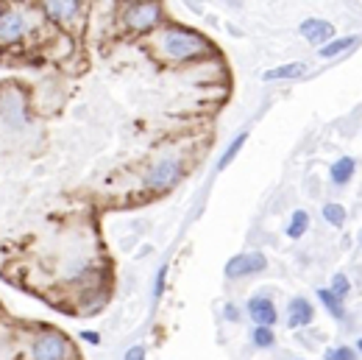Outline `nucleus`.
<instances>
[{
	"instance_id": "nucleus-1",
	"label": "nucleus",
	"mask_w": 362,
	"mask_h": 360,
	"mask_svg": "<svg viewBox=\"0 0 362 360\" xmlns=\"http://www.w3.org/2000/svg\"><path fill=\"white\" fill-rule=\"evenodd\" d=\"M159 53L170 62H190V59H201L209 56L212 45L207 36H201L198 31L190 28H168L159 34Z\"/></svg>"
},
{
	"instance_id": "nucleus-2",
	"label": "nucleus",
	"mask_w": 362,
	"mask_h": 360,
	"mask_svg": "<svg viewBox=\"0 0 362 360\" xmlns=\"http://www.w3.org/2000/svg\"><path fill=\"white\" fill-rule=\"evenodd\" d=\"M184 173V165H181V159L176 156H165V159H159V163L151 165V171L145 173V187L151 190H170Z\"/></svg>"
},
{
	"instance_id": "nucleus-3",
	"label": "nucleus",
	"mask_w": 362,
	"mask_h": 360,
	"mask_svg": "<svg viewBox=\"0 0 362 360\" xmlns=\"http://www.w3.org/2000/svg\"><path fill=\"white\" fill-rule=\"evenodd\" d=\"M159 17H162V6L159 3H129L123 9V23L134 34H142V31L153 28Z\"/></svg>"
},
{
	"instance_id": "nucleus-4",
	"label": "nucleus",
	"mask_w": 362,
	"mask_h": 360,
	"mask_svg": "<svg viewBox=\"0 0 362 360\" xmlns=\"http://www.w3.org/2000/svg\"><path fill=\"white\" fill-rule=\"evenodd\" d=\"M268 268V260L265 254L259 252H246V254H234L229 263H226V276L229 279H240V276H251V274H259Z\"/></svg>"
},
{
	"instance_id": "nucleus-5",
	"label": "nucleus",
	"mask_w": 362,
	"mask_h": 360,
	"mask_svg": "<svg viewBox=\"0 0 362 360\" xmlns=\"http://www.w3.org/2000/svg\"><path fill=\"white\" fill-rule=\"evenodd\" d=\"M31 355H34V360H64L67 357V341L59 333H45L34 341Z\"/></svg>"
},
{
	"instance_id": "nucleus-6",
	"label": "nucleus",
	"mask_w": 362,
	"mask_h": 360,
	"mask_svg": "<svg viewBox=\"0 0 362 360\" xmlns=\"http://www.w3.org/2000/svg\"><path fill=\"white\" fill-rule=\"evenodd\" d=\"M301 36L307 39V43H312V45H329V43H335V25L329 23V20H315V17H309V20H304L301 23Z\"/></svg>"
},
{
	"instance_id": "nucleus-7",
	"label": "nucleus",
	"mask_w": 362,
	"mask_h": 360,
	"mask_svg": "<svg viewBox=\"0 0 362 360\" xmlns=\"http://www.w3.org/2000/svg\"><path fill=\"white\" fill-rule=\"evenodd\" d=\"M23 31H25V20H23L20 12L6 9L3 14H0V45H14L23 36Z\"/></svg>"
},
{
	"instance_id": "nucleus-8",
	"label": "nucleus",
	"mask_w": 362,
	"mask_h": 360,
	"mask_svg": "<svg viewBox=\"0 0 362 360\" xmlns=\"http://www.w3.org/2000/svg\"><path fill=\"white\" fill-rule=\"evenodd\" d=\"M248 315L251 322H257V327H273L276 324V304L268 296H254L248 299Z\"/></svg>"
},
{
	"instance_id": "nucleus-9",
	"label": "nucleus",
	"mask_w": 362,
	"mask_h": 360,
	"mask_svg": "<svg viewBox=\"0 0 362 360\" xmlns=\"http://www.w3.org/2000/svg\"><path fill=\"white\" fill-rule=\"evenodd\" d=\"M312 318H315V310H312V304H309L307 299L296 296V299L287 304V324H290L293 330L312 324Z\"/></svg>"
},
{
	"instance_id": "nucleus-10",
	"label": "nucleus",
	"mask_w": 362,
	"mask_h": 360,
	"mask_svg": "<svg viewBox=\"0 0 362 360\" xmlns=\"http://www.w3.org/2000/svg\"><path fill=\"white\" fill-rule=\"evenodd\" d=\"M304 70H307L304 62H290V64H281V67L268 70V73L262 75V82H281V78H296V75H301Z\"/></svg>"
},
{
	"instance_id": "nucleus-11",
	"label": "nucleus",
	"mask_w": 362,
	"mask_h": 360,
	"mask_svg": "<svg viewBox=\"0 0 362 360\" xmlns=\"http://www.w3.org/2000/svg\"><path fill=\"white\" fill-rule=\"evenodd\" d=\"M354 171H357V163L351 156H340L337 163L332 165V182L335 184H348L351 182V176H354Z\"/></svg>"
},
{
	"instance_id": "nucleus-12",
	"label": "nucleus",
	"mask_w": 362,
	"mask_h": 360,
	"mask_svg": "<svg viewBox=\"0 0 362 360\" xmlns=\"http://www.w3.org/2000/svg\"><path fill=\"white\" fill-rule=\"evenodd\" d=\"M45 12H48L56 23H62V20H70V17L78 12V3H75V0H62V3L51 0V3H45Z\"/></svg>"
},
{
	"instance_id": "nucleus-13",
	"label": "nucleus",
	"mask_w": 362,
	"mask_h": 360,
	"mask_svg": "<svg viewBox=\"0 0 362 360\" xmlns=\"http://www.w3.org/2000/svg\"><path fill=\"white\" fill-rule=\"evenodd\" d=\"M318 299L324 302V307H326V310H329V313H332L335 318H340V322L346 318V307H343V299H340V296H335V293H332L329 288H320V291H318Z\"/></svg>"
},
{
	"instance_id": "nucleus-14",
	"label": "nucleus",
	"mask_w": 362,
	"mask_h": 360,
	"mask_svg": "<svg viewBox=\"0 0 362 360\" xmlns=\"http://www.w3.org/2000/svg\"><path fill=\"white\" fill-rule=\"evenodd\" d=\"M354 45H357V36H340V39H335V43H329L326 48H320V56H324V59H332V56L346 53V51L354 48Z\"/></svg>"
},
{
	"instance_id": "nucleus-15",
	"label": "nucleus",
	"mask_w": 362,
	"mask_h": 360,
	"mask_svg": "<svg viewBox=\"0 0 362 360\" xmlns=\"http://www.w3.org/2000/svg\"><path fill=\"white\" fill-rule=\"evenodd\" d=\"M246 140H248V134L243 132V134H237L234 140H231V145L223 151V156H220V163H218V171H226L229 165H231V159L240 154V151H243V145H246Z\"/></svg>"
},
{
	"instance_id": "nucleus-16",
	"label": "nucleus",
	"mask_w": 362,
	"mask_h": 360,
	"mask_svg": "<svg viewBox=\"0 0 362 360\" xmlns=\"http://www.w3.org/2000/svg\"><path fill=\"white\" fill-rule=\"evenodd\" d=\"M307 226H309V215L304 213V210H296L293 213V218H290V226H287V235L293 237V240H298L304 232H307Z\"/></svg>"
},
{
	"instance_id": "nucleus-17",
	"label": "nucleus",
	"mask_w": 362,
	"mask_h": 360,
	"mask_svg": "<svg viewBox=\"0 0 362 360\" xmlns=\"http://www.w3.org/2000/svg\"><path fill=\"white\" fill-rule=\"evenodd\" d=\"M324 218H326L332 226L340 229V226L346 224V207H343V204H326V207H324Z\"/></svg>"
},
{
	"instance_id": "nucleus-18",
	"label": "nucleus",
	"mask_w": 362,
	"mask_h": 360,
	"mask_svg": "<svg viewBox=\"0 0 362 360\" xmlns=\"http://www.w3.org/2000/svg\"><path fill=\"white\" fill-rule=\"evenodd\" d=\"M251 341H254L259 349H268V346H273V344H276V335H273V330H270V327H254Z\"/></svg>"
},
{
	"instance_id": "nucleus-19",
	"label": "nucleus",
	"mask_w": 362,
	"mask_h": 360,
	"mask_svg": "<svg viewBox=\"0 0 362 360\" xmlns=\"http://www.w3.org/2000/svg\"><path fill=\"white\" fill-rule=\"evenodd\" d=\"M329 291H332L335 296H340V299H343V296L351 291V285H348V279H346L343 274H335V276H332V288H329Z\"/></svg>"
},
{
	"instance_id": "nucleus-20",
	"label": "nucleus",
	"mask_w": 362,
	"mask_h": 360,
	"mask_svg": "<svg viewBox=\"0 0 362 360\" xmlns=\"http://www.w3.org/2000/svg\"><path fill=\"white\" fill-rule=\"evenodd\" d=\"M326 360H357V349L351 346H340V349H329Z\"/></svg>"
},
{
	"instance_id": "nucleus-21",
	"label": "nucleus",
	"mask_w": 362,
	"mask_h": 360,
	"mask_svg": "<svg viewBox=\"0 0 362 360\" xmlns=\"http://www.w3.org/2000/svg\"><path fill=\"white\" fill-rule=\"evenodd\" d=\"M165 276H168V265H162V268H159V274H156V285H153V296L156 299L162 296V291H165Z\"/></svg>"
},
{
	"instance_id": "nucleus-22",
	"label": "nucleus",
	"mask_w": 362,
	"mask_h": 360,
	"mask_svg": "<svg viewBox=\"0 0 362 360\" xmlns=\"http://www.w3.org/2000/svg\"><path fill=\"white\" fill-rule=\"evenodd\" d=\"M126 360H145V349L137 344V346H131L129 352H126Z\"/></svg>"
},
{
	"instance_id": "nucleus-23",
	"label": "nucleus",
	"mask_w": 362,
	"mask_h": 360,
	"mask_svg": "<svg viewBox=\"0 0 362 360\" xmlns=\"http://www.w3.org/2000/svg\"><path fill=\"white\" fill-rule=\"evenodd\" d=\"M223 313H226L229 322H237V318H240V310H237L234 304H226V310H223Z\"/></svg>"
},
{
	"instance_id": "nucleus-24",
	"label": "nucleus",
	"mask_w": 362,
	"mask_h": 360,
	"mask_svg": "<svg viewBox=\"0 0 362 360\" xmlns=\"http://www.w3.org/2000/svg\"><path fill=\"white\" fill-rule=\"evenodd\" d=\"M81 338H84V341H90V344H98V341H101V335H98V333H92V330L81 333Z\"/></svg>"
},
{
	"instance_id": "nucleus-25",
	"label": "nucleus",
	"mask_w": 362,
	"mask_h": 360,
	"mask_svg": "<svg viewBox=\"0 0 362 360\" xmlns=\"http://www.w3.org/2000/svg\"><path fill=\"white\" fill-rule=\"evenodd\" d=\"M357 352H362V338H359V341H357Z\"/></svg>"
},
{
	"instance_id": "nucleus-26",
	"label": "nucleus",
	"mask_w": 362,
	"mask_h": 360,
	"mask_svg": "<svg viewBox=\"0 0 362 360\" xmlns=\"http://www.w3.org/2000/svg\"><path fill=\"white\" fill-rule=\"evenodd\" d=\"M359 240H362V235H359Z\"/></svg>"
}]
</instances>
